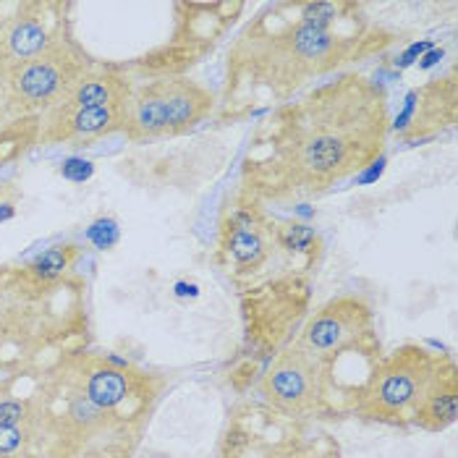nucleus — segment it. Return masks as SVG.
Here are the masks:
<instances>
[{
    "instance_id": "f257e3e1",
    "label": "nucleus",
    "mask_w": 458,
    "mask_h": 458,
    "mask_svg": "<svg viewBox=\"0 0 458 458\" xmlns=\"http://www.w3.org/2000/svg\"><path fill=\"white\" fill-rule=\"evenodd\" d=\"M312 98L307 118L296 126L293 174L301 189L318 191L338 178L359 171L377 149L386 134V100L380 92L349 79Z\"/></svg>"
},
{
    "instance_id": "f03ea898",
    "label": "nucleus",
    "mask_w": 458,
    "mask_h": 458,
    "mask_svg": "<svg viewBox=\"0 0 458 458\" xmlns=\"http://www.w3.org/2000/svg\"><path fill=\"white\" fill-rule=\"evenodd\" d=\"M87 73V61L69 42L55 39L45 53L0 71V115L19 121L55 107Z\"/></svg>"
},
{
    "instance_id": "7ed1b4c3",
    "label": "nucleus",
    "mask_w": 458,
    "mask_h": 458,
    "mask_svg": "<svg viewBox=\"0 0 458 458\" xmlns=\"http://www.w3.org/2000/svg\"><path fill=\"white\" fill-rule=\"evenodd\" d=\"M212 107L208 89L189 79H163L131 92L123 131L131 140L178 134L199 123Z\"/></svg>"
},
{
    "instance_id": "20e7f679",
    "label": "nucleus",
    "mask_w": 458,
    "mask_h": 458,
    "mask_svg": "<svg viewBox=\"0 0 458 458\" xmlns=\"http://www.w3.org/2000/svg\"><path fill=\"white\" fill-rule=\"evenodd\" d=\"M126 106L69 107L55 106L39 118V144H92L113 131H123Z\"/></svg>"
},
{
    "instance_id": "39448f33",
    "label": "nucleus",
    "mask_w": 458,
    "mask_h": 458,
    "mask_svg": "<svg viewBox=\"0 0 458 458\" xmlns=\"http://www.w3.org/2000/svg\"><path fill=\"white\" fill-rule=\"evenodd\" d=\"M39 11H42V5H32V3L21 5V11L0 27L3 69L35 58L55 42V39H50L47 24Z\"/></svg>"
},
{
    "instance_id": "423d86ee",
    "label": "nucleus",
    "mask_w": 458,
    "mask_h": 458,
    "mask_svg": "<svg viewBox=\"0 0 458 458\" xmlns=\"http://www.w3.org/2000/svg\"><path fill=\"white\" fill-rule=\"evenodd\" d=\"M267 393L270 398L285 406V409H304L310 406L315 398H318V377H315V369L301 361V359H285L281 361L273 375L267 377Z\"/></svg>"
},
{
    "instance_id": "0eeeda50",
    "label": "nucleus",
    "mask_w": 458,
    "mask_h": 458,
    "mask_svg": "<svg viewBox=\"0 0 458 458\" xmlns=\"http://www.w3.org/2000/svg\"><path fill=\"white\" fill-rule=\"evenodd\" d=\"M131 98V87L118 73H84L76 87L58 103L69 107H106L126 106Z\"/></svg>"
},
{
    "instance_id": "6e6552de",
    "label": "nucleus",
    "mask_w": 458,
    "mask_h": 458,
    "mask_svg": "<svg viewBox=\"0 0 458 458\" xmlns=\"http://www.w3.org/2000/svg\"><path fill=\"white\" fill-rule=\"evenodd\" d=\"M424 369L414 367V364H403L398 369H390L383 375V380L375 388V401L380 411H403L406 406H411L414 401H420L424 390Z\"/></svg>"
},
{
    "instance_id": "1a4fd4ad",
    "label": "nucleus",
    "mask_w": 458,
    "mask_h": 458,
    "mask_svg": "<svg viewBox=\"0 0 458 458\" xmlns=\"http://www.w3.org/2000/svg\"><path fill=\"white\" fill-rule=\"evenodd\" d=\"M353 312H341V310H327L322 312L315 325L310 327V344L318 349V352H330V349H338L344 346L353 333Z\"/></svg>"
},
{
    "instance_id": "9d476101",
    "label": "nucleus",
    "mask_w": 458,
    "mask_h": 458,
    "mask_svg": "<svg viewBox=\"0 0 458 458\" xmlns=\"http://www.w3.org/2000/svg\"><path fill=\"white\" fill-rule=\"evenodd\" d=\"M126 395H129V380L123 377V372L110 369V367L98 369V372L89 377V383H87V398H89L92 403H98L103 411L115 409Z\"/></svg>"
},
{
    "instance_id": "9b49d317",
    "label": "nucleus",
    "mask_w": 458,
    "mask_h": 458,
    "mask_svg": "<svg viewBox=\"0 0 458 458\" xmlns=\"http://www.w3.org/2000/svg\"><path fill=\"white\" fill-rule=\"evenodd\" d=\"M35 140H39V118L37 115L11 121L0 131V165H5V163L16 160L19 155H24V149Z\"/></svg>"
},
{
    "instance_id": "f8f14e48",
    "label": "nucleus",
    "mask_w": 458,
    "mask_h": 458,
    "mask_svg": "<svg viewBox=\"0 0 458 458\" xmlns=\"http://www.w3.org/2000/svg\"><path fill=\"white\" fill-rule=\"evenodd\" d=\"M458 403L456 390H445V393H435V395H424L422 406L417 409V417H422L424 422L432 427H445L456 420Z\"/></svg>"
},
{
    "instance_id": "ddd939ff",
    "label": "nucleus",
    "mask_w": 458,
    "mask_h": 458,
    "mask_svg": "<svg viewBox=\"0 0 458 458\" xmlns=\"http://www.w3.org/2000/svg\"><path fill=\"white\" fill-rule=\"evenodd\" d=\"M66 267H69V251L66 249H47L45 254L37 257L35 265H32V270L39 278H45V281L61 276Z\"/></svg>"
},
{
    "instance_id": "4468645a",
    "label": "nucleus",
    "mask_w": 458,
    "mask_h": 458,
    "mask_svg": "<svg viewBox=\"0 0 458 458\" xmlns=\"http://www.w3.org/2000/svg\"><path fill=\"white\" fill-rule=\"evenodd\" d=\"M231 251L239 262H257L262 254V244L251 231H236L231 236Z\"/></svg>"
},
{
    "instance_id": "2eb2a0df",
    "label": "nucleus",
    "mask_w": 458,
    "mask_h": 458,
    "mask_svg": "<svg viewBox=\"0 0 458 458\" xmlns=\"http://www.w3.org/2000/svg\"><path fill=\"white\" fill-rule=\"evenodd\" d=\"M304 19L310 27H318V30H325L330 19H335V5L330 3H315V5H307L304 8Z\"/></svg>"
},
{
    "instance_id": "dca6fc26",
    "label": "nucleus",
    "mask_w": 458,
    "mask_h": 458,
    "mask_svg": "<svg viewBox=\"0 0 458 458\" xmlns=\"http://www.w3.org/2000/svg\"><path fill=\"white\" fill-rule=\"evenodd\" d=\"M89 239H92L100 249L113 247L115 239H118V228H115L113 220H100V223H95V225L89 228Z\"/></svg>"
},
{
    "instance_id": "f3484780",
    "label": "nucleus",
    "mask_w": 458,
    "mask_h": 458,
    "mask_svg": "<svg viewBox=\"0 0 458 458\" xmlns=\"http://www.w3.org/2000/svg\"><path fill=\"white\" fill-rule=\"evenodd\" d=\"M27 414V406L21 401H5L0 403V424L3 427H19Z\"/></svg>"
},
{
    "instance_id": "a211bd4d",
    "label": "nucleus",
    "mask_w": 458,
    "mask_h": 458,
    "mask_svg": "<svg viewBox=\"0 0 458 458\" xmlns=\"http://www.w3.org/2000/svg\"><path fill=\"white\" fill-rule=\"evenodd\" d=\"M312 239H315V233L310 228H304V225H291L288 233L283 236V242H285L288 249H307Z\"/></svg>"
},
{
    "instance_id": "6ab92c4d",
    "label": "nucleus",
    "mask_w": 458,
    "mask_h": 458,
    "mask_svg": "<svg viewBox=\"0 0 458 458\" xmlns=\"http://www.w3.org/2000/svg\"><path fill=\"white\" fill-rule=\"evenodd\" d=\"M92 163H87V160H76V157H71L64 163V168H61V174L71 181H84V178L92 176Z\"/></svg>"
},
{
    "instance_id": "aec40b11",
    "label": "nucleus",
    "mask_w": 458,
    "mask_h": 458,
    "mask_svg": "<svg viewBox=\"0 0 458 458\" xmlns=\"http://www.w3.org/2000/svg\"><path fill=\"white\" fill-rule=\"evenodd\" d=\"M24 435L19 427H3L0 424V454H13L21 445Z\"/></svg>"
},
{
    "instance_id": "412c9836",
    "label": "nucleus",
    "mask_w": 458,
    "mask_h": 458,
    "mask_svg": "<svg viewBox=\"0 0 458 458\" xmlns=\"http://www.w3.org/2000/svg\"><path fill=\"white\" fill-rule=\"evenodd\" d=\"M0 71H3V47H0Z\"/></svg>"
}]
</instances>
